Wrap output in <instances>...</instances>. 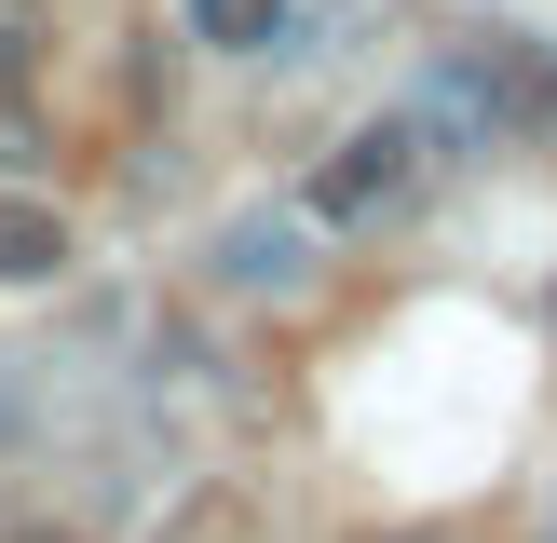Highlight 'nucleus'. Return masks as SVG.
Returning a JSON list of instances; mask_svg holds the SVG:
<instances>
[{
  "label": "nucleus",
  "instance_id": "1",
  "mask_svg": "<svg viewBox=\"0 0 557 543\" xmlns=\"http://www.w3.org/2000/svg\"><path fill=\"white\" fill-rule=\"evenodd\" d=\"M422 123H354L341 150L313 163V190H299V217L313 231H381V217H408V190H422Z\"/></svg>",
  "mask_w": 557,
  "mask_h": 543
},
{
  "label": "nucleus",
  "instance_id": "2",
  "mask_svg": "<svg viewBox=\"0 0 557 543\" xmlns=\"http://www.w3.org/2000/svg\"><path fill=\"white\" fill-rule=\"evenodd\" d=\"M462 109H476L490 136H557V54L544 41H490V54H462Z\"/></svg>",
  "mask_w": 557,
  "mask_h": 543
},
{
  "label": "nucleus",
  "instance_id": "3",
  "mask_svg": "<svg viewBox=\"0 0 557 543\" xmlns=\"http://www.w3.org/2000/svg\"><path fill=\"white\" fill-rule=\"evenodd\" d=\"M54 272H69V217L0 190V286H54Z\"/></svg>",
  "mask_w": 557,
  "mask_h": 543
},
{
  "label": "nucleus",
  "instance_id": "4",
  "mask_svg": "<svg viewBox=\"0 0 557 543\" xmlns=\"http://www.w3.org/2000/svg\"><path fill=\"white\" fill-rule=\"evenodd\" d=\"M218 258H232V286H299V272H313V244H299V217H232V244H218Z\"/></svg>",
  "mask_w": 557,
  "mask_h": 543
},
{
  "label": "nucleus",
  "instance_id": "5",
  "mask_svg": "<svg viewBox=\"0 0 557 543\" xmlns=\"http://www.w3.org/2000/svg\"><path fill=\"white\" fill-rule=\"evenodd\" d=\"M286 14H299V0H190V41H205V54H272Z\"/></svg>",
  "mask_w": 557,
  "mask_h": 543
},
{
  "label": "nucleus",
  "instance_id": "6",
  "mask_svg": "<svg viewBox=\"0 0 557 543\" xmlns=\"http://www.w3.org/2000/svg\"><path fill=\"white\" fill-rule=\"evenodd\" d=\"M41 163H54V123L14 96V81H0V177H41Z\"/></svg>",
  "mask_w": 557,
  "mask_h": 543
},
{
  "label": "nucleus",
  "instance_id": "7",
  "mask_svg": "<svg viewBox=\"0 0 557 543\" xmlns=\"http://www.w3.org/2000/svg\"><path fill=\"white\" fill-rule=\"evenodd\" d=\"M41 41H54V0H0V81L41 68Z\"/></svg>",
  "mask_w": 557,
  "mask_h": 543
},
{
  "label": "nucleus",
  "instance_id": "8",
  "mask_svg": "<svg viewBox=\"0 0 557 543\" xmlns=\"http://www.w3.org/2000/svg\"><path fill=\"white\" fill-rule=\"evenodd\" d=\"M0 543H82V530H0Z\"/></svg>",
  "mask_w": 557,
  "mask_h": 543
},
{
  "label": "nucleus",
  "instance_id": "9",
  "mask_svg": "<svg viewBox=\"0 0 557 543\" xmlns=\"http://www.w3.org/2000/svg\"><path fill=\"white\" fill-rule=\"evenodd\" d=\"M544 530H557V516H544Z\"/></svg>",
  "mask_w": 557,
  "mask_h": 543
},
{
  "label": "nucleus",
  "instance_id": "10",
  "mask_svg": "<svg viewBox=\"0 0 557 543\" xmlns=\"http://www.w3.org/2000/svg\"><path fill=\"white\" fill-rule=\"evenodd\" d=\"M544 543H557V530H544Z\"/></svg>",
  "mask_w": 557,
  "mask_h": 543
}]
</instances>
